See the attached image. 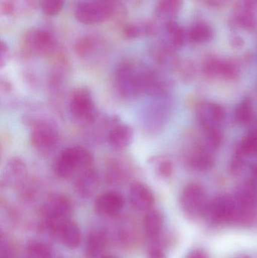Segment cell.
I'll use <instances>...</instances> for the list:
<instances>
[{
	"label": "cell",
	"mask_w": 257,
	"mask_h": 258,
	"mask_svg": "<svg viewBox=\"0 0 257 258\" xmlns=\"http://www.w3.org/2000/svg\"><path fill=\"white\" fill-rule=\"evenodd\" d=\"M92 152L81 146L63 150L54 162V174L60 179H68L74 174L93 166Z\"/></svg>",
	"instance_id": "1"
},
{
	"label": "cell",
	"mask_w": 257,
	"mask_h": 258,
	"mask_svg": "<svg viewBox=\"0 0 257 258\" xmlns=\"http://www.w3.org/2000/svg\"><path fill=\"white\" fill-rule=\"evenodd\" d=\"M146 69L131 61L119 64L115 72L114 86L120 96L132 99L143 93Z\"/></svg>",
	"instance_id": "2"
},
{
	"label": "cell",
	"mask_w": 257,
	"mask_h": 258,
	"mask_svg": "<svg viewBox=\"0 0 257 258\" xmlns=\"http://www.w3.org/2000/svg\"><path fill=\"white\" fill-rule=\"evenodd\" d=\"M30 140L32 147L37 153L49 154L58 144V127L50 119H38L32 125Z\"/></svg>",
	"instance_id": "3"
},
{
	"label": "cell",
	"mask_w": 257,
	"mask_h": 258,
	"mask_svg": "<svg viewBox=\"0 0 257 258\" xmlns=\"http://www.w3.org/2000/svg\"><path fill=\"white\" fill-rule=\"evenodd\" d=\"M72 212L70 200L61 194H52L48 197L42 208L45 224L52 231L57 226L67 220Z\"/></svg>",
	"instance_id": "4"
},
{
	"label": "cell",
	"mask_w": 257,
	"mask_h": 258,
	"mask_svg": "<svg viewBox=\"0 0 257 258\" xmlns=\"http://www.w3.org/2000/svg\"><path fill=\"white\" fill-rule=\"evenodd\" d=\"M69 112L72 117L82 124L92 123L97 116V109L92 93L87 88L79 87L71 93Z\"/></svg>",
	"instance_id": "5"
},
{
	"label": "cell",
	"mask_w": 257,
	"mask_h": 258,
	"mask_svg": "<svg viewBox=\"0 0 257 258\" xmlns=\"http://www.w3.org/2000/svg\"><path fill=\"white\" fill-rule=\"evenodd\" d=\"M205 213L215 224L235 222L238 206L233 196L222 195L208 203Z\"/></svg>",
	"instance_id": "6"
},
{
	"label": "cell",
	"mask_w": 257,
	"mask_h": 258,
	"mask_svg": "<svg viewBox=\"0 0 257 258\" xmlns=\"http://www.w3.org/2000/svg\"><path fill=\"white\" fill-rule=\"evenodd\" d=\"M208 203L203 188L196 183L187 185L181 194V207L188 216L203 215L206 212Z\"/></svg>",
	"instance_id": "7"
},
{
	"label": "cell",
	"mask_w": 257,
	"mask_h": 258,
	"mask_svg": "<svg viewBox=\"0 0 257 258\" xmlns=\"http://www.w3.org/2000/svg\"><path fill=\"white\" fill-rule=\"evenodd\" d=\"M113 14V6L109 3L92 2L78 5L75 9V16L81 24H95L107 21Z\"/></svg>",
	"instance_id": "8"
},
{
	"label": "cell",
	"mask_w": 257,
	"mask_h": 258,
	"mask_svg": "<svg viewBox=\"0 0 257 258\" xmlns=\"http://www.w3.org/2000/svg\"><path fill=\"white\" fill-rule=\"evenodd\" d=\"M202 70L205 76L210 79L221 77L232 81L238 77V69L235 63L214 56H210L204 61Z\"/></svg>",
	"instance_id": "9"
},
{
	"label": "cell",
	"mask_w": 257,
	"mask_h": 258,
	"mask_svg": "<svg viewBox=\"0 0 257 258\" xmlns=\"http://www.w3.org/2000/svg\"><path fill=\"white\" fill-rule=\"evenodd\" d=\"M26 48L36 54H48L55 46L54 38L48 32L43 30H30L24 35Z\"/></svg>",
	"instance_id": "10"
},
{
	"label": "cell",
	"mask_w": 257,
	"mask_h": 258,
	"mask_svg": "<svg viewBox=\"0 0 257 258\" xmlns=\"http://www.w3.org/2000/svg\"><path fill=\"white\" fill-rule=\"evenodd\" d=\"M197 116L202 129L219 128L224 120L226 113L220 104L208 101L199 104Z\"/></svg>",
	"instance_id": "11"
},
{
	"label": "cell",
	"mask_w": 257,
	"mask_h": 258,
	"mask_svg": "<svg viewBox=\"0 0 257 258\" xmlns=\"http://www.w3.org/2000/svg\"><path fill=\"white\" fill-rule=\"evenodd\" d=\"M129 199L133 207L140 212H147L152 209L155 197L150 188L141 182H134L130 186Z\"/></svg>",
	"instance_id": "12"
},
{
	"label": "cell",
	"mask_w": 257,
	"mask_h": 258,
	"mask_svg": "<svg viewBox=\"0 0 257 258\" xmlns=\"http://www.w3.org/2000/svg\"><path fill=\"white\" fill-rule=\"evenodd\" d=\"M125 205V199L120 192L109 191L100 195L95 200L96 212L101 215L112 216L119 213Z\"/></svg>",
	"instance_id": "13"
},
{
	"label": "cell",
	"mask_w": 257,
	"mask_h": 258,
	"mask_svg": "<svg viewBox=\"0 0 257 258\" xmlns=\"http://www.w3.org/2000/svg\"><path fill=\"white\" fill-rule=\"evenodd\" d=\"M27 168L25 162L19 157H12L5 165L2 174V183L6 186L17 185L25 180Z\"/></svg>",
	"instance_id": "14"
},
{
	"label": "cell",
	"mask_w": 257,
	"mask_h": 258,
	"mask_svg": "<svg viewBox=\"0 0 257 258\" xmlns=\"http://www.w3.org/2000/svg\"><path fill=\"white\" fill-rule=\"evenodd\" d=\"M52 232L67 248H75L81 243V233L79 227L70 219L57 226Z\"/></svg>",
	"instance_id": "15"
},
{
	"label": "cell",
	"mask_w": 257,
	"mask_h": 258,
	"mask_svg": "<svg viewBox=\"0 0 257 258\" xmlns=\"http://www.w3.org/2000/svg\"><path fill=\"white\" fill-rule=\"evenodd\" d=\"M233 197L241 207L255 212L257 209V183L253 180L241 183Z\"/></svg>",
	"instance_id": "16"
},
{
	"label": "cell",
	"mask_w": 257,
	"mask_h": 258,
	"mask_svg": "<svg viewBox=\"0 0 257 258\" xmlns=\"http://www.w3.org/2000/svg\"><path fill=\"white\" fill-rule=\"evenodd\" d=\"M134 139V130L126 124L115 125L109 132L108 142L116 150H122L129 147Z\"/></svg>",
	"instance_id": "17"
},
{
	"label": "cell",
	"mask_w": 257,
	"mask_h": 258,
	"mask_svg": "<svg viewBox=\"0 0 257 258\" xmlns=\"http://www.w3.org/2000/svg\"><path fill=\"white\" fill-rule=\"evenodd\" d=\"M187 162L193 169L199 171H206L214 165V158L211 150L204 147H196L189 153Z\"/></svg>",
	"instance_id": "18"
},
{
	"label": "cell",
	"mask_w": 257,
	"mask_h": 258,
	"mask_svg": "<svg viewBox=\"0 0 257 258\" xmlns=\"http://www.w3.org/2000/svg\"><path fill=\"white\" fill-rule=\"evenodd\" d=\"M99 186V176L93 166L81 171L75 181V188L80 195L88 197L93 195Z\"/></svg>",
	"instance_id": "19"
},
{
	"label": "cell",
	"mask_w": 257,
	"mask_h": 258,
	"mask_svg": "<svg viewBox=\"0 0 257 258\" xmlns=\"http://www.w3.org/2000/svg\"><path fill=\"white\" fill-rule=\"evenodd\" d=\"M253 5L249 0H243L235 7L234 18L237 24L241 28L247 30H253L256 26V20L253 12Z\"/></svg>",
	"instance_id": "20"
},
{
	"label": "cell",
	"mask_w": 257,
	"mask_h": 258,
	"mask_svg": "<svg viewBox=\"0 0 257 258\" xmlns=\"http://www.w3.org/2000/svg\"><path fill=\"white\" fill-rule=\"evenodd\" d=\"M187 36L194 43H206L214 38V30L212 27L204 21H197L192 24L189 29Z\"/></svg>",
	"instance_id": "21"
},
{
	"label": "cell",
	"mask_w": 257,
	"mask_h": 258,
	"mask_svg": "<svg viewBox=\"0 0 257 258\" xmlns=\"http://www.w3.org/2000/svg\"><path fill=\"white\" fill-rule=\"evenodd\" d=\"M163 215L160 211L151 209L145 215L144 230L149 238H154L159 234L163 226Z\"/></svg>",
	"instance_id": "22"
},
{
	"label": "cell",
	"mask_w": 257,
	"mask_h": 258,
	"mask_svg": "<svg viewBox=\"0 0 257 258\" xmlns=\"http://www.w3.org/2000/svg\"><path fill=\"white\" fill-rule=\"evenodd\" d=\"M184 4L183 0H159L156 7V14L158 17L167 18H175L181 10Z\"/></svg>",
	"instance_id": "23"
},
{
	"label": "cell",
	"mask_w": 257,
	"mask_h": 258,
	"mask_svg": "<svg viewBox=\"0 0 257 258\" xmlns=\"http://www.w3.org/2000/svg\"><path fill=\"white\" fill-rule=\"evenodd\" d=\"M155 26L152 23L140 24H129L124 28L123 33L128 39H135L140 36H150L155 34Z\"/></svg>",
	"instance_id": "24"
},
{
	"label": "cell",
	"mask_w": 257,
	"mask_h": 258,
	"mask_svg": "<svg viewBox=\"0 0 257 258\" xmlns=\"http://www.w3.org/2000/svg\"><path fill=\"white\" fill-rule=\"evenodd\" d=\"M165 30L169 41L174 47H181L184 45L186 39V33L180 24L173 20L167 21L166 23Z\"/></svg>",
	"instance_id": "25"
},
{
	"label": "cell",
	"mask_w": 257,
	"mask_h": 258,
	"mask_svg": "<svg viewBox=\"0 0 257 258\" xmlns=\"http://www.w3.org/2000/svg\"><path fill=\"white\" fill-rule=\"evenodd\" d=\"M235 119L241 125H247L253 118V107L249 98L242 100L235 110Z\"/></svg>",
	"instance_id": "26"
},
{
	"label": "cell",
	"mask_w": 257,
	"mask_h": 258,
	"mask_svg": "<svg viewBox=\"0 0 257 258\" xmlns=\"http://www.w3.org/2000/svg\"><path fill=\"white\" fill-rule=\"evenodd\" d=\"M122 163L117 161H113L107 166L106 178L112 183H122L125 180L128 175Z\"/></svg>",
	"instance_id": "27"
},
{
	"label": "cell",
	"mask_w": 257,
	"mask_h": 258,
	"mask_svg": "<svg viewBox=\"0 0 257 258\" xmlns=\"http://www.w3.org/2000/svg\"><path fill=\"white\" fill-rule=\"evenodd\" d=\"M257 153V132H250L247 134L238 147V154L240 156H250Z\"/></svg>",
	"instance_id": "28"
},
{
	"label": "cell",
	"mask_w": 257,
	"mask_h": 258,
	"mask_svg": "<svg viewBox=\"0 0 257 258\" xmlns=\"http://www.w3.org/2000/svg\"><path fill=\"white\" fill-rule=\"evenodd\" d=\"M88 241H89L88 242V250H89L88 253L92 257L96 255L97 254H99L105 244V238L102 234H100L98 233L90 235Z\"/></svg>",
	"instance_id": "29"
},
{
	"label": "cell",
	"mask_w": 257,
	"mask_h": 258,
	"mask_svg": "<svg viewBox=\"0 0 257 258\" xmlns=\"http://www.w3.org/2000/svg\"><path fill=\"white\" fill-rule=\"evenodd\" d=\"M205 141L211 150L217 149L221 144L223 136L219 128L203 129Z\"/></svg>",
	"instance_id": "30"
},
{
	"label": "cell",
	"mask_w": 257,
	"mask_h": 258,
	"mask_svg": "<svg viewBox=\"0 0 257 258\" xmlns=\"http://www.w3.org/2000/svg\"><path fill=\"white\" fill-rule=\"evenodd\" d=\"M64 0H40L42 12L48 16L57 15L63 9Z\"/></svg>",
	"instance_id": "31"
},
{
	"label": "cell",
	"mask_w": 257,
	"mask_h": 258,
	"mask_svg": "<svg viewBox=\"0 0 257 258\" xmlns=\"http://www.w3.org/2000/svg\"><path fill=\"white\" fill-rule=\"evenodd\" d=\"M95 48V41L91 37H83L75 45V51L79 57L89 55Z\"/></svg>",
	"instance_id": "32"
},
{
	"label": "cell",
	"mask_w": 257,
	"mask_h": 258,
	"mask_svg": "<svg viewBox=\"0 0 257 258\" xmlns=\"http://www.w3.org/2000/svg\"><path fill=\"white\" fill-rule=\"evenodd\" d=\"M30 258H50L49 249L42 244H32L29 248Z\"/></svg>",
	"instance_id": "33"
},
{
	"label": "cell",
	"mask_w": 257,
	"mask_h": 258,
	"mask_svg": "<svg viewBox=\"0 0 257 258\" xmlns=\"http://www.w3.org/2000/svg\"><path fill=\"white\" fill-rule=\"evenodd\" d=\"M156 171L160 177L163 178H168L173 173V166L170 161L162 160L158 162Z\"/></svg>",
	"instance_id": "34"
},
{
	"label": "cell",
	"mask_w": 257,
	"mask_h": 258,
	"mask_svg": "<svg viewBox=\"0 0 257 258\" xmlns=\"http://www.w3.org/2000/svg\"><path fill=\"white\" fill-rule=\"evenodd\" d=\"M9 55H10V52H9V48L7 44L2 41L1 45H0V67L1 68H4L7 64Z\"/></svg>",
	"instance_id": "35"
},
{
	"label": "cell",
	"mask_w": 257,
	"mask_h": 258,
	"mask_svg": "<svg viewBox=\"0 0 257 258\" xmlns=\"http://www.w3.org/2000/svg\"><path fill=\"white\" fill-rule=\"evenodd\" d=\"M14 10V4L11 0H6L2 5V11L6 15L12 13Z\"/></svg>",
	"instance_id": "36"
},
{
	"label": "cell",
	"mask_w": 257,
	"mask_h": 258,
	"mask_svg": "<svg viewBox=\"0 0 257 258\" xmlns=\"http://www.w3.org/2000/svg\"><path fill=\"white\" fill-rule=\"evenodd\" d=\"M187 258H208L206 253L204 252L202 250H196L189 254Z\"/></svg>",
	"instance_id": "37"
},
{
	"label": "cell",
	"mask_w": 257,
	"mask_h": 258,
	"mask_svg": "<svg viewBox=\"0 0 257 258\" xmlns=\"http://www.w3.org/2000/svg\"><path fill=\"white\" fill-rule=\"evenodd\" d=\"M148 258H165L164 253L158 249H153L149 252Z\"/></svg>",
	"instance_id": "38"
},
{
	"label": "cell",
	"mask_w": 257,
	"mask_h": 258,
	"mask_svg": "<svg viewBox=\"0 0 257 258\" xmlns=\"http://www.w3.org/2000/svg\"><path fill=\"white\" fill-rule=\"evenodd\" d=\"M252 173H253V176L257 178V164L253 167L252 169Z\"/></svg>",
	"instance_id": "39"
},
{
	"label": "cell",
	"mask_w": 257,
	"mask_h": 258,
	"mask_svg": "<svg viewBox=\"0 0 257 258\" xmlns=\"http://www.w3.org/2000/svg\"><path fill=\"white\" fill-rule=\"evenodd\" d=\"M101 258H116L115 257V256L113 255H104L103 256V257H101Z\"/></svg>",
	"instance_id": "40"
},
{
	"label": "cell",
	"mask_w": 257,
	"mask_h": 258,
	"mask_svg": "<svg viewBox=\"0 0 257 258\" xmlns=\"http://www.w3.org/2000/svg\"><path fill=\"white\" fill-rule=\"evenodd\" d=\"M107 1H108V0H101L100 2H104V3H107Z\"/></svg>",
	"instance_id": "41"
},
{
	"label": "cell",
	"mask_w": 257,
	"mask_h": 258,
	"mask_svg": "<svg viewBox=\"0 0 257 258\" xmlns=\"http://www.w3.org/2000/svg\"><path fill=\"white\" fill-rule=\"evenodd\" d=\"M240 258H247V257H240Z\"/></svg>",
	"instance_id": "42"
}]
</instances>
